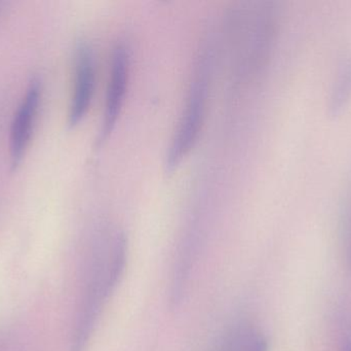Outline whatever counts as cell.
<instances>
[{
	"instance_id": "obj_4",
	"label": "cell",
	"mask_w": 351,
	"mask_h": 351,
	"mask_svg": "<svg viewBox=\"0 0 351 351\" xmlns=\"http://www.w3.org/2000/svg\"><path fill=\"white\" fill-rule=\"evenodd\" d=\"M96 84V65L90 45L80 43L74 58V86L68 113V124L75 127L86 117L92 104Z\"/></svg>"
},
{
	"instance_id": "obj_6",
	"label": "cell",
	"mask_w": 351,
	"mask_h": 351,
	"mask_svg": "<svg viewBox=\"0 0 351 351\" xmlns=\"http://www.w3.org/2000/svg\"><path fill=\"white\" fill-rule=\"evenodd\" d=\"M351 98V57L344 56L336 70L335 78L328 98V113L332 117L339 115Z\"/></svg>"
},
{
	"instance_id": "obj_8",
	"label": "cell",
	"mask_w": 351,
	"mask_h": 351,
	"mask_svg": "<svg viewBox=\"0 0 351 351\" xmlns=\"http://www.w3.org/2000/svg\"><path fill=\"white\" fill-rule=\"evenodd\" d=\"M339 351H351V332L346 333L340 342Z\"/></svg>"
},
{
	"instance_id": "obj_2",
	"label": "cell",
	"mask_w": 351,
	"mask_h": 351,
	"mask_svg": "<svg viewBox=\"0 0 351 351\" xmlns=\"http://www.w3.org/2000/svg\"><path fill=\"white\" fill-rule=\"evenodd\" d=\"M208 95V80L202 67L190 87L185 109L169 146L165 162L167 172H174L195 146L206 117Z\"/></svg>"
},
{
	"instance_id": "obj_1",
	"label": "cell",
	"mask_w": 351,
	"mask_h": 351,
	"mask_svg": "<svg viewBox=\"0 0 351 351\" xmlns=\"http://www.w3.org/2000/svg\"><path fill=\"white\" fill-rule=\"evenodd\" d=\"M127 239L117 233L90 256L86 288L72 334L70 351H86L107 299L123 278L127 264Z\"/></svg>"
},
{
	"instance_id": "obj_9",
	"label": "cell",
	"mask_w": 351,
	"mask_h": 351,
	"mask_svg": "<svg viewBox=\"0 0 351 351\" xmlns=\"http://www.w3.org/2000/svg\"><path fill=\"white\" fill-rule=\"evenodd\" d=\"M346 262H348V268L351 270V225L350 237H348V253H346Z\"/></svg>"
},
{
	"instance_id": "obj_3",
	"label": "cell",
	"mask_w": 351,
	"mask_h": 351,
	"mask_svg": "<svg viewBox=\"0 0 351 351\" xmlns=\"http://www.w3.org/2000/svg\"><path fill=\"white\" fill-rule=\"evenodd\" d=\"M130 80V56L125 45H117L113 52L110 78L105 100L104 117L99 133L98 144L108 139L114 130L127 95Z\"/></svg>"
},
{
	"instance_id": "obj_5",
	"label": "cell",
	"mask_w": 351,
	"mask_h": 351,
	"mask_svg": "<svg viewBox=\"0 0 351 351\" xmlns=\"http://www.w3.org/2000/svg\"><path fill=\"white\" fill-rule=\"evenodd\" d=\"M41 98V84L32 80L27 88L24 98L19 105L12 122L10 135V167L16 170L26 154L32 135Z\"/></svg>"
},
{
	"instance_id": "obj_7",
	"label": "cell",
	"mask_w": 351,
	"mask_h": 351,
	"mask_svg": "<svg viewBox=\"0 0 351 351\" xmlns=\"http://www.w3.org/2000/svg\"><path fill=\"white\" fill-rule=\"evenodd\" d=\"M249 351H268V341L263 334L254 331L250 341Z\"/></svg>"
}]
</instances>
